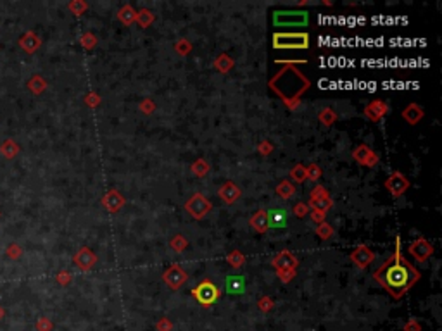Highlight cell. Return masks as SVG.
<instances>
[{
    "mask_svg": "<svg viewBox=\"0 0 442 331\" xmlns=\"http://www.w3.org/2000/svg\"><path fill=\"white\" fill-rule=\"evenodd\" d=\"M328 114H330V109H325V114H322V119L325 121L327 124H330L332 119H330V116H328Z\"/></svg>",
    "mask_w": 442,
    "mask_h": 331,
    "instance_id": "obj_44",
    "label": "cell"
},
{
    "mask_svg": "<svg viewBox=\"0 0 442 331\" xmlns=\"http://www.w3.org/2000/svg\"><path fill=\"white\" fill-rule=\"evenodd\" d=\"M82 45L87 47V48L93 47V45H95V38H93L92 35H83L82 36Z\"/></svg>",
    "mask_w": 442,
    "mask_h": 331,
    "instance_id": "obj_40",
    "label": "cell"
},
{
    "mask_svg": "<svg viewBox=\"0 0 442 331\" xmlns=\"http://www.w3.org/2000/svg\"><path fill=\"white\" fill-rule=\"evenodd\" d=\"M375 280L391 293L392 297L399 298L408 292L415 281L420 280V273L404 259L401 254V240H396V254L389 261H385L376 273L373 274Z\"/></svg>",
    "mask_w": 442,
    "mask_h": 331,
    "instance_id": "obj_1",
    "label": "cell"
},
{
    "mask_svg": "<svg viewBox=\"0 0 442 331\" xmlns=\"http://www.w3.org/2000/svg\"><path fill=\"white\" fill-rule=\"evenodd\" d=\"M273 266L278 269L280 273H282V271H294V268L297 266V259H295L290 252H282L277 259L273 261Z\"/></svg>",
    "mask_w": 442,
    "mask_h": 331,
    "instance_id": "obj_14",
    "label": "cell"
},
{
    "mask_svg": "<svg viewBox=\"0 0 442 331\" xmlns=\"http://www.w3.org/2000/svg\"><path fill=\"white\" fill-rule=\"evenodd\" d=\"M87 102L90 104V106H93V104H95V102H99V99H95V95L92 94V95H88V97H87Z\"/></svg>",
    "mask_w": 442,
    "mask_h": 331,
    "instance_id": "obj_46",
    "label": "cell"
},
{
    "mask_svg": "<svg viewBox=\"0 0 442 331\" xmlns=\"http://www.w3.org/2000/svg\"><path fill=\"white\" fill-rule=\"evenodd\" d=\"M208 169H209V166L206 164L204 160H197V162L192 166V171H194V173H197L199 176H202V175H204V173L208 171Z\"/></svg>",
    "mask_w": 442,
    "mask_h": 331,
    "instance_id": "obj_35",
    "label": "cell"
},
{
    "mask_svg": "<svg viewBox=\"0 0 442 331\" xmlns=\"http://www.w3.org/2000/svg\"><path fill=\"white\" fill-rule=\"evenodd\" d=\"M307 205H313V209H316V211L327 212L328 209L332 207V200H330V197H325V199H316V200L311 199Z\"/></svg>",
    "mask_w": 442,
    "mask_h": 331,
    "instance_id": "obj_24",
    "label": "cell"
},
{
    "mask_svg": "<svg viewBox=\"0 0 442 331\" xmlns=\"http://www.w3.org/2000/svg\"><path fill=\"white\" fill-rule=\"evenodd\" d=\"M351 259H352V262H354L356 266H358V268L364 269L373 262V259H375V254H373L371 250L366 247V245H359V247H356L354 252L351 254Z\"/></svg>",
    "mask_w": 442,
    "mask_h": 331,
    "instance_id": "obj_7",
    "label": "cell"
},
{
    "mask_svg": "<svg viewBox=\"0 0 442 331\" xmlns=\"http://www.w3.org/2000/svg\"><path fill=\"white\" fill-rule=\"evenodd\" d=\"M250 224H252L259 233L266 231V229H268V216H266V212L265 211H258L252 216V219H250Z\"/></svg>",
    "mask_w": 442,
    "mask_h": 331,
    "instance_id": "obj_21",
    "label": "cell"
},
{
    "mask_svg": "<svg viewBox=\"0 0 442 331\" xmlns=\"http://www.w3.org/2000/svg\"><path fill=\"white\" fill-rule=\"evenodd\" d=\"M157 328H159L161 331H168L169 328H171V324H169V321L163 319V321L159 322V324H157Z\"/></svg>",
    "mask_w": 442,
    "mask_h": 331,
    "instance_id": "obj_43",
    "label": "cell"
},
{
    "mask_svg": "<svg viewBox=\"0 0 442 331\" xmlns=\"http://www.w3.org/2000/svg\"><path fill=\"white\" fill-rule=\"evenodd\" d=\"M4 317H6V309H4L2 305H0V321H2Z\"/></svg>",
    "mask_w": 442,
    "mask_h": 331,
    "instance_id": "obj_47",
    "label": "cell"
},
{
    "mask_svg": "<svg viewBox=\"0 0 442 331\" xmlns=\"http://www.w3.org/2000/svg\"><path fill=\"white\" fill-rule=\"evenodd\" d=\"M320 175H322V171H320V168L316 164H311L309 169H306V178H309L311 181H316L320 178Z\"/></svg>",
    "mask_w": 442,
    "mask_h": 331,
    "instance_id": "obj_32",
    "label": "cell"
},
{
    "mask_svg": "<svg viewBox=\"0 0 442 331\" xmlns=\"http://www.w3.org/2000/svg\"><path fill=\"white\" fill-rule=\"evenodd\" d=\"M354 159L358 160V162H361V164L368 166V168H373V166L378 162V157L373 154L366 145H361V147L356 148V150H354Z\"/></svg>",
    "mask_w": 442,
    "mask_h": 331,
    "instance_id": "obj_13",
    "label": "cell"
},
{
    "mask_svg": "<svg viewBox=\"0 0 442 331\" xmlns=\"http://www.w3.org/2000/svg\"><path fill=\"white\" fill-rule=\"evenodd\" d=\"M273 47L275 48H307L309 47V36H307V33H275Z\"/></svg>",
    "mask_w": 442,
    "mask_h": 331,
    "instance_id": "obj_3",
    "label": "cell"
},
{
    "mask_svg": "<svg viewBox=\"0 0 442 331\" xmlns=\"http://www.w3.org/2000/svg\"><path fill=\"white\" fill-rule=\"evenodd\" d=\"M404 331H420V324L415 321H409L406 326H404Z\"/></svg>",
    "mask_w": 442,
    "mask_h": 331,
    "instance_id": "obj_42",
    "label": "cell"
},
{
    "mask_svg": "<svg viewBox=\"0 0 442 331\" xmlns=\"http://www.w3.org/2000/svg\"><path fill=\"white\" fill-rule=\"evenodd\" d=\"M409 254L418 262H425L433 254V249L425 238H418V240L409 245Z\"/></svg>",
    "mask_w": 442,
    "mask_h": 331,
    "instance_id": "obj_6",
    "label": "cell"
},
{
    "mask_svg": "<svg viewBox=\"0 0 442 331\" xmlns=\"http://www.w3.org/2000/svg\"><path fill=\"white\" fill-rule=\"evenodd\" d=\"M228 261H230V264H232L233 268H240L242 262H244V257L240 256V252H232L228 256Z\"/></svg>",
    "mask_w": 442,
    "mask_h": 331,
    "instance_id": "obj_34",
    "label": "cell"
},
{
    "mask_svg": "<svg viewBox=\"0 0 442 331\" xmlns=\"http://www.w3.org/2000/svg\"><path fill=\"white\" fill-rule=\"evenodd\" d=\"M275 26L292 28V26H307L309 16L304 11H277L273 14Z\"/></svg>",
    "mask_w": 442,
    "mask_h": 331,
    "instance_id": "obj_2",
    "label": "cell"
},
{
    "mask_svg": "<svg viewBox=\"0 0 442 331\" xmlns=\"http://www.w3.org/2000/svg\"><path fill=\"white\" fill-rule=\"evenodd\" d=\"M171 245H173V247H175V250H176V252H181V250L185 249L186 241H185V240H183V238H181V236H176L175 240L171 241Z\"/></svg>",
    "mask_w": 442,
    "mask_h": 331,
    "instance_id": "obj_39",
    "label": "cell"
},
{
    "mask_svg": "<svg viewBox=\"0 0 442 331\" xmlns=\"http://www.w3.org/2000/svg\"><path fill=\"white\" fill-rule=\"evenodd\" d=\"M152 21H154V16H152L149 11H142L140 14H139V23H140V26L147 28Z\"/></svg>",
    "mask_w": 442,
    "mask_h": 331,
    "instance_id": "obj_31",
    "label": "cell"
},
{
    "mask_svg": "<svg viewBox=\"0 0 442 331\" xmlns=\"http://www.w3.org/2000/svg\"><path fill=\"white\" fill-rule=\"evenodd\" d=\"M135 18H137L135 11H133L130 6L123 7V9L119 11V19H121V21H123L124 24H132L133 21H135Z\"/></svg>",
    "mask_w": 442,
    "mask_h": 331,
    "instance_id": "obj_25",
    "label": "cell"
},
{
    "mask_svg": "<svg viewBox=\"0 0 442 331\" xmlns=\"http://www.w3.org/2000/svg\"><path fill=\"white\" fill-rule=\"evenodd\" d=\"M45 88H47V81L40 74L31 76L30 81H28V90H30L31 94H35V95L43 94V92H45Z\"/></svg>",
    "mask_w": 442,
    "mask_h": 331,
    "instance_id": "obj_19",
    "label": "cell"
},
{
    "mask_svg": "<svg viewBox=\"0 0 442 331\" xmlns=\"http://www.w3.org/2000/svg\"><path fill=\"white\" fill-rule=\"evenodd\" d=\"M194 297L197 298V302L201 305L209 307V305H213L214 302L218 300V297H220V290H218V286L214 285L213 281L204 280L197 285L196 290H194Z\"/></svg>",
    "mask_w": 442,
    "mask_h": 331,
    "instance_id": "obj_4",
    "label": "cell"
},
{
    "mask_svg": "<svg viewBox=\"0 0 442 331\" xmlns=\"http://www.w3.org/2000/svg\"><path fill=\"white\" fill-rule=\"evenodd\" d=\"M316 235H320V238L325 240V238H330L334 235V229H332L330 224H327L325 221H323V223H320V226L316 228Z\"/></svg>",
    "mask_w": 442,
    "mask_h": 331,
    "instance_id": "obj_29",
    "label": "cell"
},
{
    "mask_svg": "<svg viewBox=\"0 0 442 331\" xmlns=\"http://www.w3.org/2000/svg\"><path fill=\"white\" fill-rule=\"evenodd\" d=\"M290 176L294 181H297V183H302L304 180H306V169H304V166L297 164L294 169L290 171Z\"/></svg>",
    "mask_w": 442,
    "mask_h": 331,
    "instance_id": "obj_27",
    "label": "cell"
},
{
    "mask_svg": "<svg viewBox=\"0 0 442 331\" xmlns=\"http://www.w3.org/2000/svg\"><path fill=\"white\" fill-rule=\"evenodd\" d=\"M266 216H268V228L280 229L287 226V211H283V209H270V211L266 212Z\"/></svg>",
    "mask_w": 442,
    "mask_h": 331,
    "instance_id": "obj_12",
    "label": "cell"
},
{
    "mask_svg": "<svg viewBox=\"0 0 442 331\" xmlns=\"http://www.w3.org/2000/svg\"><path fill=\"white\" fill-rule=\"evenodd\" d=\"M245 290L244 276H228L226 278V292L232 295H242Z\"/></svg>",
    "mask_w": 442,
    "mask_h": 331,
    "instance_id": "obj_16",
    "label": "cell"
},
{
    "mask_svg": "<svg viewBox=\"0 0 442 331\" xmlns=\"http://www.w3.org/2000/svg\"><path fill=\"white\" fill-rule=\"evenodd\" d=\"M70 11L73 12V14H76V16H80V14H83L85 12V9H87V4L85 2H80V0H76V2H70Z\"/></svg>",
    "mask_w": 442,
    "mask_h": 331,
    "instance_id": "obj_30",
    "label": "cell"
},
{
    "mask_svg": "<svg viewBox=\"0 0 442 331\" xmlns=\"http://www.w3.org/2000/svg\"><path fill=\"white\" fill-rule=\"evenodd\" d=\"M220 197L225 202L232 204V202H235L238 197H240V190H238V187H235L232 181H226V183L220 188Z\"/></svg>",
    "mask_w": 442,
    "mask_h": 331,
    "instance_id": "obj_17",
    "label": "cell"
},
{
    "mask_svg": "<svg viewBox=\"0 0 442 331\" xmlns=\"http://www.w3.org/2000/svg\"><path fill=\"white\" fill-rule=\"evenodd\" d=\"M186 278H188L186 276V273L181 268H178V266H171V268L164 273V281L171 286L173 290L180 288V286L186 281Z\"/></svg>",
    "mask_w": 442,
    "mask_h": 331,
    "instance_id": "obj_10",
    "label": "cell"
},
{
    "mask_svg": "<svg viewBox=\"0 0 442 331\" xmlns=\"http://www.w3.org/2000/svg\"><path fill=\"white\" fill-rule=\"evenodd\" d=\"M307 212H309V205H307V204H304V202H299V204H295V207H294V214H295V216H297V217H304Z\"/></svg>",
    "mask_w": 442,
    "mask_h": 331,
    "instance_id": "obj_33",
    "label": "cell"
},
{
    "mask_svg": "<svg viewBox=\"0 0 442 331\" xmlns=\"http://www.w3.org/2000/svg\"><path fill=\"white\" fill-rule=\"evenodd\" d=\"M385 112H387V106L380 102V100H376V102H373L366 107V116L373 121H376L380 116H384Z\"/></svg>",
    "mask_w": 442,
    "mask_h": 331,
    "instance_id": "obj_20",
    "label": "cell"
},
{
    "mask_svg": "<svg viewBox=\"0 0 442 331\" xmlns=\"http://www.w3.org/2000/svg\"><path fill=\"white\" fill-rule=\"evenodd\" d=\"M216 66L220 67V71L225 72V71H228V69H230V66H232V60L226 57V55H221V59L216 62Z\"/></svg>",
    "mask_w": 442,
    "mask_h": 331,
    "instance_id": "obj_36",
    "label": "cell"
},
{
    "mask_svg": "<svg viewBox=\"0 0 442 331\" xmlns=\"http://www.w3.org/2000/svg\"><path fill=\"white\" fill-rule=\"evenodd\" d=\"M421 116H423V112H421V109L418 106H409L406 111H404V118H406L411 124H416L418 121L421 119Z\"/></svg>",
    "mask_w": 442,
    "mask_h": 331,
    "instance_id": "obj_22",
    "label": "cell"
},
{
    "mask_svg": "<svg viewBox=\"0 0 442 331\" xmlns=\"http://www.w3.org/2000/svg\"><path fill=\"white\" fill-rule=\"evenodd\" d=\"M6 256L9 257V259H12V261L19 259V257L23 256V249H21V245H18V243H11L9 247L6 249Z\"/></svg>",
    "mask_w": 442,
    "mask_h": 331,
    "instance_id": "obj_26",
    "label": "cell"
},
{
    "mask_svg": "<svg viewBox=\"0 0 442 331\" xmlns=\"http://www.w3.org/2000/svg\"><path fill=\"white\" fill-rule=\"evenodd\" d=\"M35 329L36 331H52L54 329V324L48 317H38L35 322Z\"/></svg>",
    "mask_w": 442,
    "mask_h": 331,
    "instance_id": "obj_28",
    "label": "cell"
},
{
    "mask_svg": "<svg viewBox=\"0 0 442 331\" xmlns=\"http://www.w3.org/2000/svg\"><path fill=\"white\" fill-rule=\"evenodd\" d=\"M70 281H71V274L68 273V271H60L57 274V283L59 285H68Z\"/></svg>",
    "mask_w": 442,
    "mask_h": 331,
    "instance_id": "obj_38",
    "label": "cell"
},
{
    "mask_svg": "<svg viewBox=\"0 0 442 331\" xmlns=\"http://www.w3.org/2000/svg\"><path fill=\"white\" fill-rule=\"evenodd\" d=\"M19 152H21V148H19V145L16 143L12 138H7V140H4V142L0 143V154H2L4 159L12 160L14 157H18Z\"/></svg>",
    "mask_w": 442,
    "mask_h": 331,
    "instance_id": "obj_15",
    "label": "cell"
},
{
    "mask_svg": "<svg viewBox=\"0 0 442 331\" xmlns=\"http://www.w3.org/2000/svg\"><path fill=\"white\" fill-rule=\"evenodd\" d=\"M259 307H261V309H270V307H271L270 300H268V298H265V300H261V302H259Z\"/></svg>",
    "mask_w": 442,
    "mask_h": 331,
    "instance_id": "obj_45",
    "label": "cell"
},
{
    "mask_svg": "<svg viewBox=\"0 0 442 331\" xmlns=\"http://www.w3.org/2000/svg\"><path fill=\"white\" fill-rule=\"evenodd\" d=\"M123 204H124V199L116 192V190H111V192H109L107 195H105V199H104V205L111 212H116Z\"/></svg>",
    "mask_w": 442,
    "mask_h": 331,
    "instance_id": "obj_18",
    "label": "cell"
},
{
    "mask_svg": "<svg viewBox=\"0 0 442 331\" xmlns=\"http://www.w3.org/2000/svg\"><path fill=\"white\" fill-rule=\"evenodd\" d=\"M19 47H21L24 52H28V54H35V52L42 47V40H40V36L36 35L35 31L30 30L19 38Z\"/></svg>",
    "mask_w": 442,
    "mask_h": 331,
    "instance_id": "obj_11",
    "label": "cell"
},
{
    "mask_svg": "<svg viewBox=\"0 0 442 331\" xmlns=\"http://www.w3.org/2000/svg\"><path fill=\"white\" fill-rule=\"evenodd\" d=\"M185 209L186 212L196 217V219H202V217L211 211V202L206 200L201 193H196V195L185 204Z\"/></svg>",
    "mask_w": 442,
    "mask_h": 331,
    "instance_id": "obj_5",
    "label": "cell"
},
{
    "mask_svg": "<svg viewBox=\"0 0 442 331\" xmlns=\"http://www.w3.org/2000/svg\"><path fill=\"white\" fill-rule=\"evenodd\" d=\"M385 187H387V190H389V192H391L394 197H399V195H403V193L408 190L409 183H408L406 178L401 175V173H394V175H392V176L387 180Z\"/></svg>",
    "mask_w": 442,
    "mask_h": 331,
    "instance_id": "obj_8",
    "label": "cell"
},
{
    "mask_svg": "<svg viewBox=\"0 0 442 331\" xmlns=\"http://www.w3.org/2000/svg\"><path fill=\"white\" fill-rule=\"evenodd\" d=\"M325 197H328L327 190L323 187H316L313 192H311V199L316 200V199H325Z\"/></svg>",
    "mask_w": 442,
    "mask_h": 331,
    "instance_id": "obj_37",
    "label": "cell"
},
{
    "mask_svg": "<svg viewBox=\"0 0 442 331\" xmlns=\"http://www.w3.org/2000/svg\"><path fill=\"white\" fill-rule=\"evenodd\" d=\"M277 193L282 197V199H290V197L295 193V188L290 185V181H282V183L277 187Z\"/></svg>",
    "mask_w": 442,
    "mask_h": 331,
    "instance_id": "obj_23",
    "label": "cell"
},
{
    "mask_svg": "<svg viewBox=\"0 0 442 331\" xmlns=\"http://www.w3.org/2000/svg\"><path fill=\"white\" fill-rule=\"evenodd\" d=\"M73 261H75V264L78 266L80 269H83V271H88V269H90L92 266L97 262V257H95V254H93L88 247H83V249H80L78 252L75 254Z\"/></svg>",
    "mask_w": 442,
    "mask_h": 331,
    "instance_id": "obj_9",
    "label": "cell"
},
{
    "mask_svg": "<svg viewBox=\"0 0 442 331\" xmlns=\"http://www.w3.org/2000/svg\"><path fill=\"white\" fill-rule=\"evenodd\" d=\"M311 217H313V221H316V223H323V219H325V212L322 211H314L311 212Z\"/></svg>",
    "mask_w": 442,
    "mask_h": 331,
    "instance_id": "obj_41",
    "label": "cell"
}]
</instances>
